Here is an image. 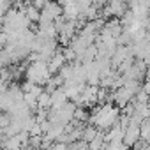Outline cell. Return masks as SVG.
<instances>
[{
    "mask_svg": "<svg viewBox=\"0 0 150 150\" xmlns=\"http://www.w3.org/2000/svg\"><path fill=\"white\" fill-rule=\"evenodd\" d=\"M118 113L120 111H118L117 106L104 103L97 110H94L92 115H88V120H90V125H94L96 129L99 127V131H103V129H108L110 131L113 125L118 124V118H120Z\"/></svg>",
    "mask_w": 150,
    "mask_h": 150,
    "instance_id": "6da1fadb",
    "label": "cell"
},
{
    "mask_svg": "<svg viewBox=\"0 0 150 150\" xmlns=\"http://www.w3.org/2000/svg\"><path fill=\"white\" fill-rule=\"evenodd\" d=\"M2 32L6 35H14V34H21V32H27L28 27H30V21L28 18L25 16V11H20V9H14L11 6L9 13L6 14L4 21H2Z\"/></svg>",
    "mask_w": 150,
    "mask_h": 150,
    "instance_id": "7a4b0ae2",
    "label": "cell"
},
{
    "mask_svg": "<svg viewBox=\"0 0 150 150\" xmlns=\"http://www.w3.org/2000/svg\"><path fill=\"white\" fill-rule=\"evenodd\" d=\"M25 76H27V81L28 83H34V85H46L51 78V72L48 69V62H30L27 71H25Z\"/></svg>",
    "mask_w": 150,
    "mask_h": 150,
    "instance_id": "3957f363",
    "label": "cell"
},
{
    "mask_svg": "<svg viewBox=\"0 0 150 150\" xmlns=\"http://www.w3.org/2000/svg\"><path fill=\"white\" fill-rule=\"evenodd\" d=\"M76 110V103H65L60 108H50L48 111V120L51 124H60V125H69L72 122V115Z\"/></svg>",
    "mask_w": 150,
    "mask_h": 150,
    "instance_id": "277c9868",
    "label": "cell"
},
{
    "mask_svg": "<svg viewBox=\"0 0 150 150\" xmlns=\"http://www.w3.org/2000/svg\"><path fill=\"white\" fill-rule=\"evenodd\" d=\"M62 16V6L58 4H46V7L41 11V18H39V25H50L55 23L58 18Z\"/></svg>",
    "mask_w": 150,
    "mask_h": 150,
    "instance_id": "5b68a950",
    "label": "cell"
},
{
    "mask_svg": "<svg viewBox=\"0 0 150 150\" xmlns=\"http://www.w3.org/2000/svg\"><path fill=\"white\" fill-rule=\"evenodd\" d=\"M139 139H141L139 125H132V124H129V125L124 129V145L129 148V146H134Z\"/></svg>",
    "mask_w": 150,
    "mask_h": 150,
    "instance_id": "8992f818",
    "label": "cell"
},
{
    "mask_svg": "<svg viewBox=\"0 0 150 150\" xmlns=\"http://www.w3.org/2000/svg\"><path fill=\"white\" fill-rule=\"evenodd\" d=\"M111 99H113V101L117 103V106L124 108V106L131 104V101L134 99V94H132V92H131L129 88H125V87H120V88H117V90L113 92Z\"/></svg>",
    "mask_w": 150,
    "mask_h": 150,
    "instance_id": "52a82bcc",
    "label": "cell"
},
{
    "mask_svg": "<svg viewBox=\"0 0 150 150\" xmlns=\"http://www.w3.org/2000/svg\"><path fill=\"white\" fill-rule=\"evenodd\" d=\"M127 11V6L124 2H117V0H113V2H110L104 9V16H118L122 18Z\"/></svg>",
    "mask_w": 150,
    "mask_h": 150,
    "instance_id": "ba28073f",
    "label": "cell"
},
{
    "mask_svg": "<svg viewBox=\"0 0 150 150\" xmlns=\"http://www.w3.org/2000/svg\"><path fill=\"white\" fill-rule=\"evenodd\" d=\"M64 65H65V58H64L62 51H57V53L48 60V69H50V72H51V76H53L57 71H60Z\"/></svg>",
    "mask_w": 150,
    "mask_h": 150,
    "instance_id": "9c48e42d",
    "label": "cell"
},
{
    "mask_svg": "<svg viewBox=\"0 0 150 150\" xmlns=\"http://www.w3.org/2000/svg\"><path fill=\"white\" fill-rule=\"evenodd\" d=\"M104 139H106V143H110V141H124V127H122L120 124L113 125V127L104 134Z\"/></svg>",
    "mask_w": 150,
    "mask_h": 150,
    "instance_id": "30bf717a",
    "label": "cell"
},
{
    "mask_svg": "<svg viewBox=\"0 0 150 150\" xmlns=\"http://www.w3.org/2000/svg\"><path fill=\"white\" fill-rule=\"evenodd\" d=\"M50 96H51V108H60V106H64V104L67 103V97H65V94L62 92V88H57V90L51 92Z\"/></svg>",
    "mask_w": 150,
    "mask_h": 150,
    "instance_id": "8fae6325",
    "label": "cell"
},
{
    "mask_svg": "<svg viewBox=\"0 0 150 150\" xmlns=\"http://www.w3.org/2000/svg\"><path fill=\"white\" fill-rule=\"evenodd\" d=\"M88 146V150H104L106 148V139H104V132L103 131H99L97 132V136L87 145Z\"/></svg>",
    "mask_w": 150,
    "mask_h": 150,
    "instance_id": "7c38bea8",
    "label": "cell"
},
{
    "mask_svg": "<svg viewBox=\"0 0 150 150\" xmlns=\"http://www.w3.org/2000/svg\"><path fill=\"white\" fill-rule=\"evenodd\" d=\"M48 108H51V96L44 90V92L37 97V110H44V111H48Z\"/></svg>",
    "mask_w": 150,
    "mask_h": 150,
    "instance_id": "4fadbf2b",
    "label": "cell"
},
{
    "mask_svg": "<svg viewBox=\"0 0 150 150\" xmlns=\"http://www.w3.org/2000/svg\"><path fill=\"white\" fill-rule=\"evenodd\" d=\"M97 132H99V129H96L94 125H88V127H83V134H81V141L83 143H90L96 136H97Z\"/></svg>",
    "mask_w": 150,
    "mask_h": 150,
    "instance_id": "5bb4252c",
    "label": "cell"
},
{
    "mask_svg": "<svg viewBox=\"0 0 150 150\" xmlns=\"http://www.w3.org/2000/svg\"><path fill=\"white\" fill-rule=\"evenodd\" d=\"M25 16L28 18L30 23H32V21H39V18H41V11H37L32 4H27V7H25Z\"/></svg>",
    "mask_w": 150,
    "mask_h": 150,
    "instance_id": "9a60e30c",
    "label": "cell"
},
{
    "mask_svg": "<svg viewBox=\"0 0 150 150\" xmlns=\"http://www.w3.org/2000/svg\"><path fill=\"white\" fill-rule=\"evenodd\" d=\"M139 131H141V139H143L145 143L150 145V118H146V120L141 122Z\"/></svg>",
    "mask_w": 150,
    "mask_h": 150,
    "instance_id": "2e32d148",
    "label": "cell"
},
{
    "mask_svg": "<svg viewBox=\"0 0 150 150\" xmlns=\"http://www.w3.org/2000/svg\"><path fill=\"white\" fill-rule=\"evenodd\" d=\"M88 118V113H87V110L85 108H78L76 106V110H74V115H72V120L76 122V124H81L83 120H87Z\"/></svg>",
    "mask_w": 150,
    "mask_h": 150,
    "instance_id": "e0dca14e",
    "label": "cell"
},
{
    "mask_svg": "<svg viewBox=\"0 0 150 150\" xmlns=\"http://www.w3.org/2000/svg\"><path fill=\"white\" fill-rule=\"evenodd\" d=\"M9 9H11V4L9 2H4V0H0V21H4V18L9 13Z\"/></svg>",
    "mask_w": 150,
    "mask_h": 150,
    "instance_id": "ac0fdd59",
    "label": "cell"
},
{
    "mask_svg": "<svg viewBox=\"0 0 150 150\" xmlns=\"http://www.w3.org/2000/svg\"><path fill=\"white\" fill-rule=\"evenodd\" d=\"M104 150H106V148H104Z\"/></svg>",
    "mask_w": 150,
    "mask_h": 150,
    "instance_id": "d6986e66",
    "label": "cell"
}]
</instances>
